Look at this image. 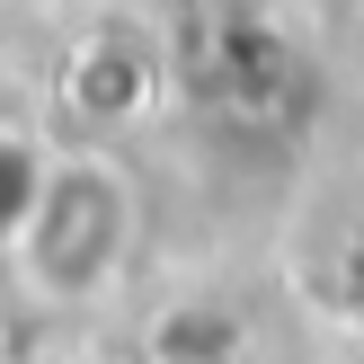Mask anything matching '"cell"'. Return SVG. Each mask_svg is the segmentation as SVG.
I'll return each mask as SVG.
<instances>
[{"instance_id": "1", "label": "cell", "mask_w": 364, "mask_h": 364, "mask_svg": "<svg viewBox=\"0 0 364 364\" xmlns=\"http://www.w3.org/2000/svg\"><path fill=\"white\" fill-rule=\"evenodd\" d=\"M124 249H134V187H124V169L107 151L45 160L36 205H27V223H18V240H9L27 294L36 302H89V294L116 284Z\"/></svg>"}, {"instance_id": "2", "label": "cell", "mask_w": 364, "mask_h": 364, "mask_svg": "<svg viewBox=\"0 0 364 364\" xmlns=\"http://www.w3.org/2000/svg\"><path fill=\"white\" fill-rule=\"evenodd\" d=\"M36 178H45V160H36L27 142H9V134H0V249H9V240H18V223H27Z\"/></svg>"}]
</instances>
